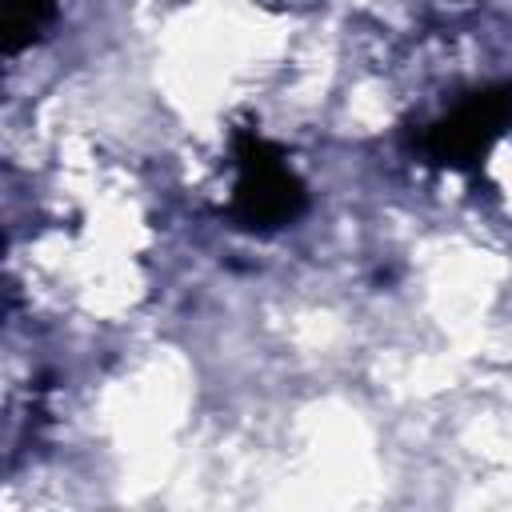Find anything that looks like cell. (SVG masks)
Wrapping results in <instances>:
<instances>
[{"mask_svg": "<svg viewBox=\"0 0 512 512\" xmlns=\"http://www.w3.org/2000/svg\"><path fill=\"white\" fill-rule=\"evenodd\" d=\"M300 208H304V188L292 176V168H284L280 156H272L260 140H244L236 204H232L240 228L272 232V228L292 224L300 216Z\"/></svg>", "mask_w": 512, "mask_h": 512, "instance_id": "cell-1", "label": "cell"}, {"mask_svg": "<svg viewBox=\"0 0 512 512\" xmlns=\"http://www.w3.org/2000/svg\"><path fill=\"white\" fill-rule=\"evenodd\" d=\"M52 16V0H4V40L8 52L24 48L28 40L40 36V28Z\"/></svg>", "mask_w": 512, "mask_h": 512, "instance_id": "cell-3", "label": "cell"}, {"mask_svg": "<svg viewBox=\"0 0 512 512\" xmlns=\"http://www.w3.org/2000/svg\"><path fill=\"white\" fill-rule=\"evenodd\" d=\"M512 116V88L472 92L464 104H456L440 124L428 128V152L440 164H468L488 152V144L500 136L504 120Z\"/></svg>", "mask_w": 512, "mask_h": 512, "instance_id": "cell-2", "label": "cell"}]
</instances>
